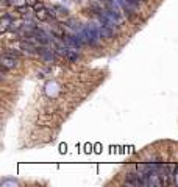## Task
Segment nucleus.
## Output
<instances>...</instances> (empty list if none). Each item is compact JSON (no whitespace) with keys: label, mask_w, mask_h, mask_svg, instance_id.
Masks as SVG:
<instances>
[{"label":"nucleus","mask_w":178,"mask_h":187,"mask_svg":"<svg viewBox=\"0 0 178 187\" xmlns=\"http://www.w3.org/2000/svg\"><path fill=\"white\" fill-rule=\"evenodd\" d=\"M80 38L83 39L84 44H89V45H98V42H100V30H98V27L95 25H86L83 30H80Z\"/></svg>","instance_id":"1"},{"label":"nucleus","mask_w":178,"mask_h":187,"mask_svg":"<svg viewBox=\"0 0 178 187\" xmlns=\"http://www.w3.org/2000/svg\"><path fill=\"white\" fill-rule=\"evenodd\" d=\"M66 38V42L74 47H77V48H80V47H83V39L80 38V34H74V36H64Z\"/></svg>","instance_id":"2"},{"label":"nucleus","mask_w":178,"mask_h":187,"mask_svg":"<svg viewBox=\"0 0 178 187\" xmlns=\"http://www.w3.org/2000/svg\"><path fill=\"white\" fill-rule=\"evenodd\" d=\"M16 66H17V58L3 55V58H2V67L3 69H11V67H16Z\"/></svg>","instance_id":"3"},{"label":"nucleus","mask_w":178,"mask_h":187,"mask_svg":"<svg viewBox=\"0 0 178 187\" xmlns=\"http://www.w3.org/2000/svg\"><path fill=\"white\" fill-rule=\"evenodd\" d=\"M38 53L45 59V61H53V59H55V53L52 52V50H48V48H44V47H39Z\"/></svg>","instance_id":"4"},{"label":"nucleus","mask_w":178,"mask_h":187,"mask_svg":"<svg viewBox=\"0 0 178 187\" xmlns=\"http://www.w3.org/2000/svg\"><path fill=\"white\" fill-rule=\"evenodd\" d=\"M98 30H100V34L102 38H106V39H111L114 36V30L110 28L106 25H98Z\"/></svg>","instance_id":"5"},{"label":"nucleus","mask_w":178,"mask_h":187,"mask_svg":"<svg viewBox=\"0 0 178 187\" xmlns=\"http://www.w3.org/2000/svg\"><path fill=\"white\" fill-rule=\"evenodd\" d=\"M21 48L24 50V52H28V53L38 52V48H36V45L33 44V42H30V41H24V42H21Z\"/></svg>","instance_id":"6"},{"label":"nucleus","mask_w":178,"mask_h":187,"mask_svg":"<svg viewBox=\"0 0 178 187\" xmlns=\"http://www.w3.org/2000/svg\"><path fill=\"white\" fill-rule=\"evenodd\" d=\"M3 55H6V56H13V58H19V56L22 55L19 50H11V48H8V50H5V53Z\"/></svg>","instance_id":"7"},{"label":"nucleus","mask_w":178,"mask_h":187,"mask_svg":"<svg viewBox=\"0 0 178 187\" xmlns=\"http://www.w3.org/2000/svg\"><path fill=\"white\" fill-rule=\"evenodd\" d=\"M66 56H67V58L70 59V61H77V59H78V53H77V50H69Z\"/></svg>","instance_id":"8"},{"label":"nucleus","mask_w":178,"mask_h":187,"mask_svg":"<svg viewBox=\"0 0 178 187\" xmlns=\"http://www.w3.org/2000/svg\"><path fill=\"white\" fill-rule=\"evenodd\" d=\"M128 2L131 3V5H134V6H137V5H141V2H144V0H128Z\"/></svg>","instance_id":"9"},{"label":"nucleus","mask_w":178,"mask_h":187,"mask_svg":"<svg viewBox=\"0 0 178 187\" xmlns=\"http://www.w3.org/2000/svg\"><path fill=\"white\" fill-rule=\"evenodd\" d=\"M17 11L19 13H25V11H28V6H19Z\"/></svg>","instance_id":"10"}]
</instances>
